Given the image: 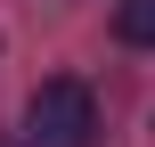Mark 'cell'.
Returning <instances> with one entry per match:
<instances>
[{
    "label": "cell",
    "mask_w": 155,
    "mask_h": 147,
    "mask_svg": "<svg viewBox=\"0 0 155 147\" xmlns=\"http://www.w3.org/2000/svg\"><path fill=\"white\" fill-rule=\"evenodd\" d=\"M90 139H98V98H90V82L57 74V82H41V90L25 98V147H90Z\"/></svg>",
    "instance_id": "obj_1"
},
{
    "label": "cell",
    "mask_w": 155,
    "mask_h": 147,
    "mask_svg": "<svg viewBox=\"0 0 155 147\" xmlns=\"http://www.w3.org/2000/svg\"><path fill=\"white\" fill-rule=\"evenodd\" d=\"M114 33L131 49H155V0H114Z\"/></svg>",
    "instance_id": "obj_2"
}]
</instances>
